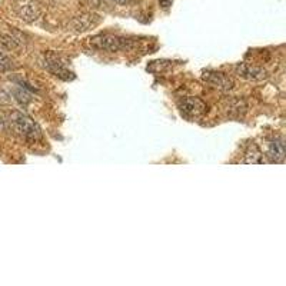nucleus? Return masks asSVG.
Masks as SVG:
<instances>
[{
	"label": "nucleus",
	"mask_w": 286,
	"mask_h": 286,
	"mask_svg": "<svg viewBox=\"0 0 286 286\" xmlns=\"http://www.w3.org/2000/svg\"><path fill=\"white\" fill-rule=\"evenodd\" d=\"M13 69V62L4 53L0 52V72H8Z\"/></svg>",
	"instance_id": "nucleus-12"
},
{
	"label": "nucleus",
	"mask_w": 286,
	"mask_h": 286,
	"mask_svg": "<svg viewBox=\"0 0 286 286\" xmlns=\"http://www.w3.org/2000/svg\"><path fill=\"white\" fill-rule=\"evenodd\" d=\"M42 66H43L46 70L53 73L54 76L63 79V80H72V79H74L73 72L69 70V69L66 68V64H64L63 62L59 60L58 58H54V56H46V58L42 60Z\"/></svg>",
	"instance_id": "nucleus-4"
},
{
	"label": "nucleus",
	"mask_w": 286,
	"mask_h": 286,
	"mask_svg": "<svg viewBox=\"0 0 286 286\" xmlns=\"http://www.w3.org/2000/svg\"><path fill=\"white\" fill-rule=\"evenodd\" d=\"M10 123L13 129L29 140H38L42 138V130L39 124L32 118L22 112H13L10 114Z\"/></svg>",
	"instance_id": "nucleus-2"
},
{
	"label": "nucleus",
	"mask_w": 286,
	"mask_h": 286,
	"mask_svg": "<svg viewBox=\"0 0 286 286\" xmlns=\"http://www.w3.org/2000/svg\"><path fill=\"white\" fill-rule=\"evenodd\" d=\"M178 106H179L180 112L189 118H199L208 109L206 103L200 100L199 98H184L178 102Z\"/></svg>",
	"instance_id": "nucleus-5"
},
{
	"label": "nucleus",
	"mask_w": 286,
	"mask_h": 286,
	"mask_svg": "<svg viewBox=\"0 0 286 286\" xmlns=\"http://www.w3.org/2000/svg\"><path fill=\"white\" fill-rule=\"evenodd\" d=\"M99 23V16L96 14H82L73 20V28L78 32L89 30L90 28L96 26Z\"/></svg>",
	"instance_id": "nucleus-9"
},
{
	"label": "nucleus",
	"mask_w": 286,
	"mask_h": 286,
	"mask_svg": "<svg viewBox=\"0 0 286 286\" xmlns=\"http://www.w3.org/2000/svg\"><path fill=\"white\" fill-rule=\"evenodd\" d=\"M13 9L19 19L26 23H33L40 18V8L34 0H16Z\"/></svg>",
	"instance_id": "nucleus-3"
},
{
	"label": "nucleus",
	"mask_w": 286,
	"mask_h": 286,
	"mask_svg": "<svg viewBox=\"0 0 286 286\" xmlns=\"http://www.w3.org/2000/svg\"><path fill=\"white\" fill-rule=\"evenodd\" d=\"M134 42L122 36H113V34H98L89 39V46L96 50L103 52H120L132 50L134 48Z\"/></svg>",
	"instance_id": "nucleus-1"
},
{
	"label": "nucleus",
	"mask_w": 286,
	"mask_h": 286,
	"mask_svg": "<svg viewBox=\"0 0 286 286\" xmlns=\"http://www.w3.org/2000/svg\"><path fill=\"white\" fill-rule=\"evenodd\" d=\"M268 158L272 164H282L285 160V143L275 138L268 142Z\"/></svg>",
	"instance_id": "nucleus-8"
},
{
	"label": "nucleus",
	"mask_w": 286,
	"mask_h": 286,
	"mask_svg": "<svg viewBox=\"0 0 286 286\" xmlns=\"http://www.w3.org/2000/svg\"><path fill=\"white\" fill-rule=\"evenodd\" d=\"M0 43L4 46V48H8V49H13V48H16L20 40L19 39H16V38H13L10 34H4V33H2L0 34Z\"/></svg>",
	"instance_id": "nucleus-11"
},
{
	"label": "nucleus",
	"mask_w": 286,
	"mask_h": 286,
	"mask_svg": "<svg viewBox=\"0 0 286 286\" xmlns=\"http://www.w3.org/2000/svg\"><path fill=\"white\" fill-rule=\"evenodd\" d=\"M172 2H174V0H159V4H160L162 8H164V9H168L169 6H172Z\"/></svg>",
	"instance_id": "nucleus-14"
},
{
	"label": "nucleus",
	"mask_w": 286,
	"mask_h": 286,
	"mask_svg": "<svg viewBox=\"0 0 286 286\" xmlns=\"http://www.w3.org/2000/svg\"><path fill=\"white\" fill-rule=\"evenodd\" d=\"M112 2H114V3H118V4H128L130 0H112Z\"/></svg>",
	"instance_id": "nucleus-15"
},
{
	"label": "nucleus",
	"mask_w": 286,
	"mask_h": 286,
	"mask_svg": "<svg viewBox=\"0 0 286 286\" xmlns=\"http://www.w3.org/2000/svg\"><path fill=\"white\" fill-rule=\"evenodd\" d=\"M3 126H4V120H3V118L0 116V129H3Z\"/></svg>",
	"instance_id": "nucleus-16"
},
{
	"label": "nucleus",
	"mask_w": 286,
	"mask_h": 286,
	"mask_svg": "<svg viewBox=\"0 0 286 286\" xmlns=\"http://www.w3.org/2000/svg\"><path fill=\"white\" fill-rule=\"evenodd\" d=\"M264 162V159H262V152H260V149L256 146V144H250L249 148H248V150H246L245 154V159L242 160V164H259Z\"/></svg>",
	"instance_id": "nucleus-10"
},
{
	"label": "nucleus",
	"mask_w": 286,
	"mask_h": 286,
	"mask_svg": "<svg viewBox=\"0 0 286 286\" xmlns=\"http://www.w3.org/2000/svg\"><path fill=\"white\" fill-rule=\"evenodd\" d=\"M14 96H16V99L22 103V104H28V103L30 102L32 98L30 94H28V93L24 92L23 89H19V90H14Z\"/></svg>",
	"instance_id": "nucleus-13"
},
{
	"label": "nucleus",
	"mask_w": 286,
	"mask_h": 286,
	"mask_svg": "<svg viewBox=\"0 0 286 286\" xmlns=\"http://www.w3.org/2000/svg\"><path fill=\"white\" fill-rule=\"evenodd\" d=\"M204 80L219 92H229L234 89V80L220 72H206L204 73Z\"/></svg>",
	"instance_id": "nucleus-6"
},
{
	"label": "nucleus",
	"mask_w": 286,
	"mask_h": 286,
	"mask_svg": "<svg viewBox=\"0 0 286 286\" xmlns=\"http://www.w3.org/2000/svg\"><path fill=\"white\" fill-rule=\"evenodd\" d=\"M236 73L246 80H252V82H260L268 78V73L264 70L262 68H256V66H250L246 63H239L235 66Z\"/></svg>",
	"instance_id": "nucleus-7"
}]
</instances>
